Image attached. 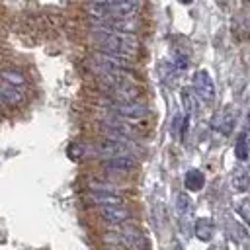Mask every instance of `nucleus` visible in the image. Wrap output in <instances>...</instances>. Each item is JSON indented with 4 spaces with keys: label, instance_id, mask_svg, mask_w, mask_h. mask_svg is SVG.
Listing matches in <instances>:
<instances>
[{
    "label": "nucleus",
    "instance_id": "1",
    "mask_svg": "<svg viewBox=\"0 0 250 250\" xmlns=\"http://www.w3.org/2000/svg\"><path fill=\"white\" fill-rule=\"evenodd\" d=\"M92 35H94V41L98 43V47L102 51L129 57V59L135 57L139 51V39L135 37V33H123V31H113V29L94 25Z\"/></svg>",
    "mask_w": 250,
    "mask_h": 250
},
{
    "label": "nucleus",
    "instance_id": "2",
    "mask_svg": "<svg viewBox=\"0 0 250 250\" xmlns=\"http://www.w3.org/2000/svg\"><path fill=\"white\" fill-rule=\"evenodd\" d=\"M109 111L115 113L117 117H123V119H141L148 113V107L145 104H139V102H119V100H113L107 104Z\"/></svg>",
    "mask_w": 250,
    "mask_h": 250
},
{
    "label": "nucleus",
    "instance_id": "3",
    "mask_svg": "<svg viewBox=\"0 0 250 250\" xmlns=\"http://www.w3.org/2000/svg\"><path fill=\"white\" fill-rule=\"evenodd\" d=\"M193 90L205 104H211L215 100V84H213V78L207 70L201 68L193 74Z\"/></svg>",
    "mask_w": 250,
    "mask_h": 250
},
{
    "label": "nucleus",
    "instance_id": "4",
    "mask_svg": "<svg viewBox=\"0 0 250 250\" xmlns=\"http://www.w3.org/2000/svg\"><path fill=\"white\" fill-rule=\"evenodd\" d=\"M96 152L102 154V156H117V154H131L129 152V143H123V141H115V139H109L105 137L104 141H100L96 145Z\"/></svg>",
    "mask_w": 250,
    "mask_h": 250
},
{
    "label": "nucleus",
    "instance_id": "5",
    "mask_svg": "<svg viewBox=\"0 0 250 250\" xmlns=\"http://www.w3.org/2000/svg\"><path fill=\"white\" fill-rule=\"evenodd\" d=\"M100 217L107 223L121 225L131 219V211L123 205H104V207H100Z\"/></svg>",
    "mask_w": 250,
    "mask_h": 250
},
{
    "label": "nucleus",
    "instance_id": "6",
    "mask_svg": "<svg viewBox=\"0 0 250 250\" xmlns=\"http://www.w3.org/2000/svg\"><path fill=\"white\" fill-rule=\"evenodd\" d=\"M88 199L98 205V207H104V205H123L125 199L117 193V191H109V189H92Z\"/></svg>",
    "mask_w": 250,
    "mask_h": 250
},
{
    "label": "nucleus",
    "instance_id": "7",
    "mask_svg": "<svg viewBox=\"0 0 250 250\" xmlns=\"http://www.w3.org/2000/svg\"><path fill=\"white\" fill-rule=\"evenodd\" d=\"M102 166L105 170H113V172H129L137 166L135 158L131 154H117V156H111V158H105L102 162Z\"/></svg>",
    "mask_w": 250,
    "mask_h": 250
},
{
    "label": "nucleus",
    "instance_id": "8",
    "mask_svg": "<svg viewBox=\"0 0 250 250\" xmlns=\"http://www.w3.org/2000/svg\"><path fill=\"white\" fill-rule=\"evenodd\" d=\"M0 102L10 104V105L21 104L23 102V92L18 86H10V84L2 82V86H0Z\"/></svg>",
    "mask_w": 250,
    "mask_h": 250
},
{
    "label": "nucleus",
    "instance_id": "9",
    "mask_svg": "<svg viewBox=\"0 0 250 250\" xmlns=\"http://www.w3.org/2000/svg\"><path fill=\"white\" fill-rule=\"evenodd\" d=\"M195 236L201 240V242H209L211 238H213V234H215V225H213V221L211 219H207V217H201V219H197L195 221Z\"/></svg>",
    "mask_w": 250,
    "mask_h": 250
},
{
    "label": "nucleus",
    "instance_id": "10",
    "mask_svg": "<svg viewBox=\"0 0 250 250\" xmlns=\"http://www.w3.org/2000/svg\"><path fill=\"white\" fill-rule=\"evenodd\" d=\"M213 127L219 129L221 133L229 135L232 129H234V113L230 109H225L221 113H217V117L213 119Z\"/></svg>",
    "mask_w": 250,
    "mask_h": 250
},
{
    "label": "nucleus",
    "instance_id": "11",
    "mask_svg": "<svg viewBox=\"0 0 250 250\" xmlns=\"http://www.w3.org/2000/svg\"><path fill=\"white\" fill-rule=\"evenodd\" d=\"M184 186L188 191H199L203 186H205V176L201 170L197 168H191L186 172V178H184Z\"/></svg>",
    "mask_w": 250,
    "mask_h": 250
},
{
    "label": "nucleus",
    "instance_id": "12",
    "mask_svg": "<svg viewBox=\"0 0 250 250\" xmlns=\"http://www.w3.org/2000/svg\"><path fill=\"white\" fill-rule=\"evenodd\" d=\"M0 80L6 82V84H10V86H18V88L25 86V76L20 70H14V68L0 70Z\"/></svg>",
    "mask_w": 250,
    "mask_h": 250
},
{
    "label": "nucleus",
    "instance_id": "13",
    "mask_svg": "<svg viewBox=\"0 0 250 250\" xmlns=\"http://www.w3.org/2000/svg\"><path fill=\"white\" fill-rule=\"evenodd\" d=\"M234 154L240 162H246L248 156H250V145H248V135L246 133H240L238 139H236V145H234Z\"/></svg>",
    "mask_w": 250,
    "mask_h": 250
},
{
    "label": "nucleus",
    "instance_id": "14",
    "mask_svg": "<svg viewBox=\"0 0 250 250\" xmlns=\"http://www.w3.org/2000/svg\"><path fill=\"white\" fill-rule=\"evenodd\" d=\"M232 188L236 191H248L250 188V176L244 168H236L234 174H232Z\"/></svg>",
    "mask_w": 250,
    "mask_h": 250
},
{
    "label": "nucleus",
    "instance_id": "15",
    "mask_svg": "<svg viewBox=\"0 0 250 250\" xmlns=\"http://www.w3.org/2000/svg\"><path fill=\"white\" fill-rule=\"evenodd\" d=\"M182 104H184L188 115H191V113L195 111V100H193L191 88H184V90H182Z\"/></svg>",
    "mask_w": 250,
    "mask_h": 250
},
{
    "label": "nucleus",
    "instance_id": "16",
    "mask_svg": "<svg viewBox=\"0 0 250 250\" xmlns=\"http://www.w3.org/2000/svg\"><path fill=\"white\" fill-rule=\"evenodd\" d=\"M189 203H191V201H189L188 193H184V191H182V193H178V195H176V209H178V213H180V215H186V213H188Z\"/></svg>",
    "mask_w": 250,
    "mask_h": 250
},
{
    "label": "nucleus",
    "instance_id": "17",
    "mask_svg": "<svg viewBox=\"0 0 250 250\" xmlns=\"http://www.w3.org/2000/svg\"><path fill=\"white\" fill-rule=\"evenodd\" d=\"M236 211H238V215L244 219V223L250 227V199H244V201H240V205L236 207Z\"/></svg>",
    "mask_w": 250,
    "mask_h": 250
},
{
    "label": "nucleus",
    "instance_id": "18",
    "mask_svg": "<svg viewBox=\"0 0 250 250\" xmlns=\"http://www.w3.org/2000/svg\"><path fill=\"white\" fill-rule=\"evenodd\" d=\"M66 154L72 158V160H78L82 154H84V148H82V145H78V143H72L70 146H68V150H66Z\"/></svg>",
    "mask_w": 250,
    "mask_h": 250
},
{
    "label": "nucleus",
    "instance_id": "19",
    "mask_svg": "<svg viewBox=\"0 0 250 250\" xmlns=\"http://www.w3.org/2000/svg\"><path fill=\"white\" fill-rule=\"evenodd\" d=\"M180 2H182V4H191L193 0H180Z\"/></svg>",
    "mask_w": 250,
    "mask_h": 250
},
{
    "label": "nucleus",
    "instance_id": "20",
    "mask_svg": "<svg viewBox=\"0 0 250 250\" xmlns=\"http://www.w3.org/2000/svg\"><path fill=\"white\" fill-rule=\"evenodd\" d=\"M174 250H182V246H180V244H176V248H174Z\"/></svg>",
    "mask_w": 250,
    "mask_h": 250
},
{
    "label": "nucleus",
    "instance_id": "21",
    "mask_svg": "<svg viewBox=\"0 0 250 250\" xmlns=\"http://www.w3.org/2000/svg\"><path fill=\"white\" fill-rule=\"evenodd\" d=\"M248 2H250V0H248Z\"/></svg>",
    "mask_w": 250,
    "mask_h": 250
}]
</instances>
